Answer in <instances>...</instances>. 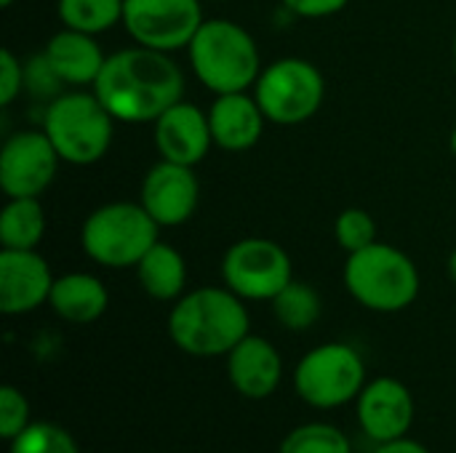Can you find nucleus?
Returning a JSON list of instances; mask_svg holds the SVG:
<instances>
[{"label":"nucleus","instance_id":"nucleus-1","mask_svg":"<svg viewBox=\"0 0 456 453\" xmlns=\"http://www.w3.org/2000/svg\"><path fill=\"white\" fill-rule=\"evenodd\" d=\"M91 91L118 123H155L184 96V72L171 53L128 45L107 56Z\"/></svg>","mask_w":456,"mask_h":453},{"label":"nucleus","instance_id":"nucleus-2","mask_svg":"<svg viewBox=\"0 0 456 453\" xmlns=\"http://www.w3.org/2000/svg\"><path fill=\"white\" fill-rule=\"evenodd\" d=\"M251 334L246 302L227 286H200L179 296L168 315L171 342L192 358H227Z\"/></svg>","mask_w":456,"mask_h":453},{"label":"nucleus","instance_id":"nucleus-3","mask_svg":"<svg viewBox=\"0 0 456 453\" xmlns=\"http://www.w3.org/2000/svg\"><path fill=\"white\" fill-rule=\"evenodd\" d=\"M192 75L216 93L251 91L262 72V53L254 35L232 19H206L187 45Z\"/></svg>","mask_w":456,"mask_h":453},{"label":"nucleus","instance_id":"nucleus-4","mask_svg":"<svg viewBox=\"0 0 456 453\" xmlns=\"http://www.w3.org/2000/svg\"><path fill=\"white\" fill-rule=\"evenodd\" d=\"M342 280L347 294L371 312H401L417 302L422 288L414 259L379 240L347 254Z\"/></svg>","mask_w":456,"mask_h":453},{"label":"nucleus","instance_id":"nucleus-5","mask_svg":"<svg viewBox=\"0 0 456 453\" xmlns=\"http://www.w3.org/2000/svg\"><path fill=\"white\" fill-rule=\"evenodd\" d=\"M115 117L94 91H64L43 109V131L59 152L61 163L94 166L115 139Z\"/></svg>","mask_w":456,"mask_h":453},{"label":"nucleus","instance_id":"nucleus-6","mask_svg":"<svg viewBox=\"0 0 456 453\" xmlns=\"http://www.w3.org/2000/svg\"><path fill=\"white\" fill-rule=\"evenodd\" d=\"M160 240V224L144 211V206L128 200H112L94 208L80 227L83 254L107 270H128Z\"/></svg>","mask_w":456,"mask_h":453},{"label":"nucleus","instance_id":"nucleus-7","mask_svg":"<svg viewBox=\"0 0 456 453\" xmlns=\"http://www.w3.org/2000/svg\"><path fill=\"white\" fill-rule=\"evenodd\" d=\"M366 387V363L345 342H326L305 352L294 368L297 395L318 411H334L355 403Z\"/></svg>","mask_w":456,"mask_h":453},{"label":"nucleus","instance_id":"nucleus-8","mask_svg":"<svg viewBox=\"0 0 456 453\" xmlns=\"http://www.w3.org/2000/svg\"><path fill=\"white\" fill-rule=\"evenodd\" d=\"M251 91L270 123L299 125L321 112L326 80L313 61L283 56L262 67Z\"/></svg>","mask_w":456,"mask_h":453},{"label":"nucleus","instance_id":"nucleus-9","mask_svg":"<svg viewBox=\"0 0 456 453\" xmlns=\"http://www.w3.org/2000/svg\"><path fill=\"white\" fill-rule=\"evenodd\" d=\"M291 280V256L273 238H240L222 256V283L243 302H273Z\"/></svg>","mask_w":456,"mask_h":453},{"label":"nucleus","instance_id":"nucleus-10","mask_svg":"<svg viewBox=\"0 0 456 453\" xmlns=\"http://www.w3.org/2000/svg\"><path fill=\"white\" fill-rule=\"evenodd\" d=\"M203 21V0H123V29L152 51L187 48Z\"/></svg>","mask_w":456,"mask_h":453},{"label":"nucleus","instance_id":"nucleus-11","mask_svg":"<svg viewBox=\"0 0 456 453\" xmlns=\"http://www.w3.org/2000/svg\"><path fill=\"white\" fill-rule=\"evenodd\" d=\"M59 152L43 128H21L0 147V190L5 198H40L59 171Z\"/></svg>","mask_w":456,"mask_h":453},{"label":"nucleus","instance_id":"nucleus-12","mask_svg":"<svg viewBox=\"0 0 456 453\" xmlns=\"http://www.w3.org/2000/svg\"><path fill=\"white\" fill-rule=\"evenodd\" d=\"M139 203L160 224V230L187 224L200 203V182L195 168L160 158L142 179Z\"/></svg>","mask_w":456,"mask_h":453},{"label":"nucleus","instance_id":"nucleus-13","mask_svg":"<svg viewBox=\"0 0 456 453\" xmlns=\"http://www.w3.org/2000/svg\"><path fill=\"white\" fill-rule=\"evenodd\" d=\"M355 414L363 435L369 441L390 443L406 438L414 425V395L411 390L395 376H379L366 382L355 400Z\"/></svg>","mask_w":456,"mask_h":453},{"label":"nucleus","instance_id":"nucleus-14","mask_svg":"<svg viewBox=\"0 0 456 453\" xmlns=\"http://www.w3.org/2000/svg\"><path fill=\"white\" fill-rule=\"evenodd\" d=\"M56 275L35 251L0 248V312L8 318L35 312L48 304Z\"/></svg>","mask_w":456,"mask_h":453},{"label":"nucleus","instance_id":"nucleus-15","mask_svg":"<svg viewBox=\"0 0 456 453\" xmlns=\"http://www.w3.org/2000/svg\"><path fill=\"white\" fill-rule=\"evenodd\" d=\"M152 139L163 160L195 168L214 147L208 112L182 99L152 123Z\"/></svg>","mask_w":456,"mask_h":453},{"label":"nucleus","instance_id":"nucleus-16","mask_svg":"<svg viewBox=\"0 0 456 453\" xmlns=\"http://www.w3.org/2000/svg\"><path fill=\"white\" fill-rule=\"evenodd\" d=\"M206 112L214 147H219L222 152H248L259 144L265 125L270 123L254 91L216 93Z\"/></svg>","mask_w":456,"mask_h":453},{"label":"nucleus","instance_id":"nucleus-17","mask_svg":"<svg viewBox=\"0 0 456 453\" xmlns=\"http://www.w3.org/2000/svg\"><path fill=\"white\" fill-rule=\"evenodd\" d=\"M224 360L232 390L246 400H265L281 387L283 358L278 347L265 336L248 334L235 350H230Z\"/></svg>","mask_w":456,"mask_h":453},{"label":"nucleus","instance_id":"nucleus-18","mask_svg":"<svg viewBox=\"0 0 456 453\" xmlns=\"http://www.w3.org/2000/svg\"><path fill=\"white\" fill-rule=\"evenodd\" d=\"M43 53L53 67V72L61 77V83L75 88L94 85L107 61V53L102 51L96 35L67 29V27H61L56 35L48 37Z\"/></svg>","mask_w":456,"mask_h":453},{"label":"nucleus","instance_id":"nucleus-19","mask_svg":"<svg viewBox=\"0 0 456 453\" xmlns=\"http://www.w3.org/2000/svg\"><path fill=\"white\" fill-rule=\"evenodd\" d=\"M48 307L64 323L88 326V323H96L107 312L110 291L91 272H64V275H56L53 280Z\"/></svg>","mask_w":456,"mask_h":453},{"label":"nucleus","instance_id":"nucleus-20","mask_svg":"<svg viewBox=\"0 0 456 453\" xmlns=\"http://www.w3.org/2000/svg\"><path fill=\"white\" fill-rule=\"evenodd\" d=\"M142 291L155 302H176L187 294V262L179 248L158 240L134 267Z\"/></svg>","mask_w":456,"mask_h":453},{"label":"nucleus","instance_id":"nucleus-21","mask_svg":"<svg viewBox=\"0 0 456 453\" xmlns=\"http://www.w3.org/2000/svg\"><path fill=\"white\" fill-rule=\"evenodd\" d=\"M45 227L40 198H8L0 211V248L35 251L45 238Z\"/></svg>","mask_w":456,"mask_h":453},{"label":"nucleus","instance_id":"nucleus-22","mask_svg":"<svg viewBox=\"0 0 456 453\" xmlns=\"http://www.w3.org/2000/svg\"><path fill=\"white\" fill-rule=\"evenodd\" d=\"M270 304H273L275 320L286 331H307L318 323V318L323 312L321 294L305 280H291Z\"/></svg>","mask_w":456,"mask_h":453},{"label":"nucleus","instance_id":"nucleus-23","mask_svg":"<svg viewBox=\"0 0 456 453\" xmlns=\"http://www.w3.org/2000/svg\"><path fill=\"white\" fill-rule=\"evenodd\" d=\"M61 27L102 35L123 24V0H56Z\"/></svg>","mask_w":456,"mask_h":453},{"label":"nucleus","instance_id":"nucleus-24","mask_svg":"<svg viewBox=\"0 0 456 453\" xmlns=\"http://www.w3.org/2000/svg\"><path fill=\"white\" fill-rule=\"evenodd\" d=\"M278 453H353L350 438L326 422H310V425H299L294 427Z\"/></svg>","mask_w":456,"mask_h":453},{"label":"nucleus","instance_id":"nucleus-25","mask_svg":"<svg viewBox=\"0 0 456 453\" xmlns=\"http://www.w3.org/2000/svg\"><path fill=\"white\" fill-rule=\"evenodd\" d=\"M8 453H80L75 438L53 422H32L8 441Z\"/></svg>","mask_w":456,"mask_h":453},{"label":"nucleus","instance_id":"nucleus-26","mask_svg":"<svg viewBox=\"0 0 456 453\" xmlns=\"http://www.w3.org/2000/svg\"><path fill=\"white\" fill-rule=\"evenodd\" d=\"M334 238L342 251L355 254V251L377 243V222L363 208H345L334 219Z\"/></svg>","mask_w":456,"mask_h":453},{"label":"nucleus","instance_id":"nucleus-27","mask_svg":"<svg viewBox=\"0 0 456 453\" xmlns=\"http://www.w3.org/2000/svg\"><path fill=\"white\" fill-rule=\"evenodd\" d=\"M29 425H32V419H29V403H27L24 392L5 384L0 390V438L13 441Z\"/></svg>","mask_w":456,"mask_h":453},{"label":"nucleus","instance_id":"nucleus-28","mask_svg":"<svg viewBox=\"0 0 456 453\" xmlns=\"http://www.w3.org/2000/svg\"><path fill=\"white\" fill-rule=\"evenodd\" d=\"M61 77L53 72V67L48 64V59H45V53H37V56H32L27 64H24V91H29L32 96H37V99H56L59 93H64L61 91Z\"/></svg>","mask_w":456,"mask_h":453},{"label":"nucleus","instance_id":"nucleus-29","mask_svg":"<svg viewBox=\"0 0 456 453\" xmlns=\"http://www.w3.org/2000/svg\"><path fill=\"white\" fill-rule=\"evenodd\" d=\"M24 91V64L21 59L11 51H0V107L8 109Z\"/></svg>","mask_w":456,"mask_h":453},{"label":"nucleus","instance_id":"nucleus-30","mask_svg":"<svg viewBox=\"0 0 456 453\" xmlns=\"http://www.w3.org/2000/svg\"><path fill=\"white\" fill-rule=\"evenodd\" d=\"M286 11L299 19H326L350 5V0H281Z\"/></svg>","mask_w":456,"mask_h":453},{"label":"nucleus","instance_id":"nucleus-31","mask_svg":"<svg viewBox=\"0 0 456 453\" xmlns=\"http://www.w3.org/2000/svg\"><path fill=\"white\" fill-rule=\"evenodd\" d=\"M374 453H430L419 441H411L409 435L406 438H398V441H390V443H379Z\"/></svg>","mask_w":456,"mask_h":453},{"label":"nucleus","instance_id":"nucleus-32","mask_svg":"<svg viewBox=\"0 0 456 453\" xmlns=\"http://www.w3.org/2000/svg\"><path fill=\"white\" fill-rule=\"evenodd\" d=\"M446 270H449V278H452V283L456 286V248L449 254V262H446Z\"/></svg>","mask_w":456,"mask_h":453},{"label":"nucleus","instance_id":"nucleus-33","mask_svg":"<svg viewBox=\"0 0 456 453\" xmlns=\"http://www.w3.org/2000/svg\"><path fill=\"white\" fill-rule=\"evenodd\" d=\"M449 147H452V152H454V158H456V128L452 131V139H449Z\"/></svg>","mask_w":456,"mask_h":453},{"label":"nucleus","instance_id":"nucleus-34","mask_svg":"<svg viewBox=\"0 0 456 453\" xmlns=\"http://www.w3.org/2000/svg\"><path fill=\"white\" fill-rule=\"evenodd\" d=\"M13 3H16V0H0V5H3V8H11Z\"/></svg>","mask_w":456,"mask_h":453},{"label":"nucleus","instance_id":"nucleus-35","mask_svg":"<svg viewBox=\"0 0 456 453\" xmlns=\"http://www.w3.org/2000/svg\"><path fill=\"white\" fill-rule=\"evenodd\" d=\"M454 64H456V29H454Z\"/></svg>","mask_w":456,"mask_h":453},{"label":"nucleus","instance_id":"nucleus-36","mask_svg":"<svg viewBox=\"0 0 456 453\" xmlns=\"http://www.w3.org/2000/svg\"><path fill=\"white\" fill-rule=\"evenodd\" d=\"M214 3H224V0H214Z\"/></svg>","mask_w":456,"mask_h":453}]
</instances>
